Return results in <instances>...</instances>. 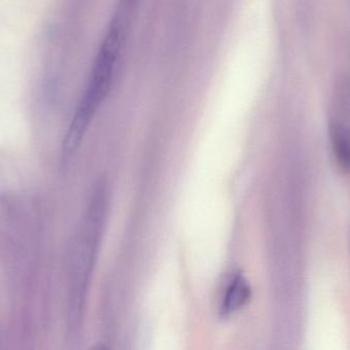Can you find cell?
<instances>
[{
    "instance_id": "cell-1",
    "label": "cell",
    "mask_w": 350,
    "mask_h": 350,
    "mask_svg": "<svg viewBox=\"0 0 350 350\" xmlns=\"http://www.w3.org/2000/svg\"><path fill=\"white\" fill-rule=\"evenodd\" d=\"M139 0H119L104 41L90 72L88 86L74 113L64 139L62 158L68 162L80 147L84 136L107 97L110 94L117 64L133 24Z\"/></svg>"
},
{
    "instance_id": "cell-5",
    "label": "cell",
    "mask_w": 350,
    "mask_h": 350,
    "mask_svg": "<svg viewBox=\"0 0 350 350\" xmlns=\"http://www.w3.org/2000/svg\"><path fill=\"white\" fill-rule=\"evenodd\" d=\"M349 238H350V234H349Z\"/></svg>"
},
{
    "instance_id": "cell-3",
    "label": "cell",
    "mask_w": 350,
    "mask_h": 350,
    "mask_svg": "<svg viewBox=\"0 0 350 350\" xmlns=\"http://www.w3.org/2000/svg\"><path fill=\"white\" fill-rule=\"evenodd\" d=\"M252 291L250 285L243 275H238L232 279L224 292L220 312L224 316L234 314L244 308L250 300Z\"/></svg>"
},
{
    "instance_id": "cell-4",
    "label": "cell",
    "mask_w": 350,
    "mask_h": 350,
    "mask_svg": "<svg viewBox=\"0 0 350 350\" xmlns=\"http://www.w3.org/2000/svg\"><path fill=\"white\" fill-rule=\"evenodd\" d=\"M331 147L337 166L341 172L350 173V129L345 125L334 123L330 127Z\"/></svg>"
},
{
    "instance_id": "cell-2",
    "label": "cell",
    "mask_w": 350,
    "mask_h": 350,
    "mask_svg": "<svg viewBox=\"0 0 350 350\" xmlns=\"http://www.w3.org/2000/svg\"><path fill=\"white\" fill-rule=\"evenodd\" d=\"M107 207L108 192L106 185L100 182L94 187L70 256L68 327L73 335L81 326L88 287L106 220Z\"/></svg>"
}]
</instances>
